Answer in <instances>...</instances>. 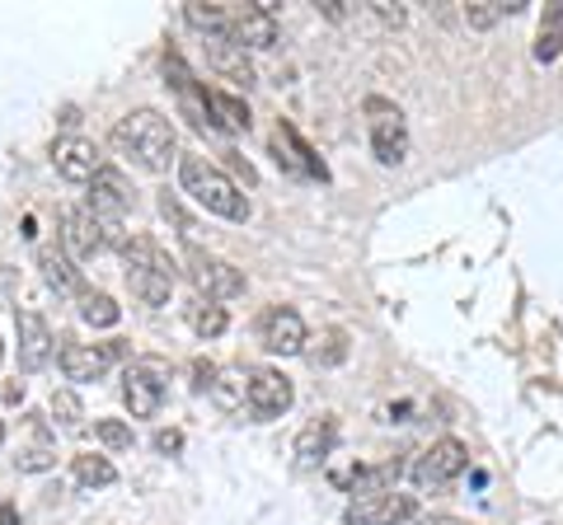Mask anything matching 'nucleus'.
Masks as SVG:
<instances>
[{
    "label": "nucleus",
    "mask_w": 563,
    "mask_h": 525,
    "mask_svg": "<svg viewBox=\"0 0 563 525\" xmlns=\"http://www.w3.org/2000/svg\"><path fill=\"white\" fill-rule=\"evenodd\" d=\"M47 409H52V417H57L62 427H70V432L85 423V404H80V394H76V390H52Z\"/></svg>",
    "instance_id": "7c9ffc66"
},
{
    "label": "nucleus",
    "mask_w": 563,
    "mask_h": 525,
    "mask_svg": "<svg viewBox=\"0 0 563 525\" xmlns=\"http://www.w3.org/2000/svg\"><path fill=\"white\" fill-rule=\"evenodd\" d=\"M122 357V347L118 343H62V353H57V361H62V376L66 380H76V384H90V380H103L113 371V361Z\"/></svg>",
    "instance_id": "9d476101"
},
{
    "label": "nucleus",
    "mask_w": 563,
    "mask_h": 525,
    "mask_svg": "<svg viewBox=\"0 0 563 525\" xmlns=\"http://www.w3.org/2000/svg\"><path fill=\"white\" fill-rule=\"evenodd\" d=\"M184 268H188V282L198 287V301H235V295H244V272L235 268V262H225L217 254H207L202 244L184 239Z\"/></svg>",
    "instance_id": "20e7f679"
},
{
    "label": "nucleus",
    "mask_w": 563,
    "mask_h": 525,
    "mask_svg": "<svg viewBox=\"0 0 563 525\" xmlns=\"http://www.w3.org/2000/svg\"><path fill=\"white\" fill-rule=\"evenodd\" d=\"M231 10V43L244 52H263L277 43V14L268 0H254V5H225Z\"/></svg>",
    "instance_id": "9b49d317"
},
{
    "label": "nucleus",
    "mask_w": 563,
    "mask_h": 525,
    "mask_svg": "<svg viewBox=\"0 0 563 525\" xmlns=\"http://www.w3.org/2000/svg\"><path fill=\"white\" fill-rule=\"evenodd\" d=\"M211 118H217L221 132H250L254 118H250V103L225 94V90H211Z\"/></svg>",
    "instance_id": "393cba45"
},
{
    "label": "nucleus",
    "mask_w": 563,
    "mask_h": 525,
    "mask_svg": "<svg viewBox=\"0 0 563 525\" xmlns=\"http://www.w3.org/2000/svg\"><path fill=\"white\" fill-rule=\"evenodd\" d=\"M399 474H404V460L390 455V460H380V465H357L343 483L352 488V498H380V493H395Z\"/></svg>",
    "instance_id": "6ab92c4d"
},
{
    "label": "nucleus",
    "mask_w": 563,
    "mask_h": 525,
    "mask_svg": "<svg viewBox=\"0 0 563 525\" xmlns=\"http://www.w3.org/2000/svg\"><path fill=\"white\" fill-rule=\"evenodd\" d=\"M113 150L136 169L165 174L174 150H179V142H174V122L165 113H155V109H132L113 127Z\"/></svg>",
    "instance_id": "f257e3e1"
},
{
    "label": "nucleus",
    "mask_w": 563,
    "mask_h": 525,
    "mask_svg": "<svg viewBox=\"0 0 563 525\" xmlns=\"http://www.w3.org/2000/svg\"><path fill=\"white\" fill-rule=\"evenodd\" d=\"M343 357H347V334H343V328H333V334L324 338V353H310L314 366H339Z\"/></svg>",
    "instance_id": "72a5a7b5"
},
{
    "label": "nucleus",
    "mask_w": 563,
    "mask_h": 525,
    "mask_svg": "<svg viewBox=\"0 0 563 525\" xmlns=\"http://www.w3.org/2000/svg\"><path fill=\"white\" fill-rule=\"evenodd\" d=\"M122 262H128V287H132V295L141 305H151V310L169 305L174 262H169V254L161 249V244L146 239V235H132L128 244H122Z\"/></svg>",
    "instance_id": "7ed1b4c3"
},
{
    "label": "nucleus",
    "mask_w": 563,
    "mask_h": 525,
    "mask_svg": "<svg viewBox=\"0 0 563 525\" xmlns=\"http://www.w3.org/2000/svg\"><path fill=\"white\" fill-rule=\"evenodd\" d=\"M188 324H192V334H198V338H221L231 320H225V310H221V305L198 301V305H188Z\"/></svg>",
    "instance_id": "cd10ccee"
},
{
    "label": "nucleus",
    "mask_w": 563,
    "mask_h": 525,
    "mask_svg": "<svg viewBox=\"0 0 563 525\" xmlns=\"http://www.w3.org/2000/svg\"><path fill=\"white\" fill-rule=\"evenodd\" d=\"M366 127H372V150L380 165H404L409 155V127H404V113L390 99H366Z\"/></svg>",
    "instance_id": "6e6552de"
},
{
    "label": "nucleus",
    "mask_w": 563,
    "mask_h": 525,
    "mask_svg": "<svg viewBox=\"0 0 563 525\" xmlns=\"http://www.w3.org/2000/svg\"><path fill=\"white\" fill-rule=\"evenodd\" d=\"M52 165H57L66 183H95V174L103 169V155L85 136H62V142H52Z\"/></svg>",
    "instance_id": "dca6fc26"
},
{
    "label": "nucleus",
    "mask_w": 563,
    "mask_h": 525,
    "mask_svg": "<svg viewBox=\"0 0 563 525\" xmlns=\"http://www.w3.org/2000/svg\"><path fill=\"white\" fill-rule=\"evenodd\" d=\"M70 469H76L80 488H109L118 479V469L103 460V455H76V465H70Z\"/></svg>",
    "instance_id": "c85d7f7f"
},
{
    "label": "nucleus",
    "mask_w": 563,
    "mask_h": 525,
    "mask_svg": "<svg viewBox=\"0 0 563 525\" xmlns=\"http://www.w3.org/2000/svg\"><path fill=\"white\" fill-rule=\"evenodd\" d=\"M95 442L109 450H132V427L118 423V417H99L95 423Z\"/></svg>",
    "instance_id": "2f4dec72"
},
{
    "label": "nucleus",
    "mask_w": 563,
    "mask_h": 525,
    "mask_svg": "<svg viewBox=\"0 0 563 525\" xmlns=\"http://www.w3.org/2000/svg\"><path fill=\"white\" fill-rule=\"evenodd\" d=\"M38 268H43V282L57 291V295H85V282H80V268H76V258L62 254V249H43L38 254Z\"/></svg>",
    "instance_id": "412c9836"
},
{
    "label": "nucleus",
    "mask_w": 563,
    "mask_h": 525,
    "mask_svg": "<svg viewBox=\"0 0 563 525\" xmlns=\"http://www.w3.org/2000/svg\"><path fill=\"white\" fill-rule=\"evenodd\" d=\"M14 465H20V474H43V469L57 465V455H52L47 446H33V450H20V455H14Z\"/></svg>",
    "instance_id": "473e14b6"
},
{
    "label": "nucleus",
    "mask_w": 563,
    "mask_h": 525,
    "mask_svg": "<svg viewBox=\"0 0 563 525\" xmlns=\"http://www.w3.org/2000/svg\"><path fill=\"white\" fill-rule=\"evenodd\" d=\"M372 10H376V20H380V24H395V29L409 20V10H404V5H390V0H376Z\"/></svg>",
    "instance_id": "c9c22d12"
},
{
    "label": "nucleus",
    "mask_w": 563,
    "mask_h": 525,
    "mask_svg": "<svg viewBox=\"0 0 563 525\" xmlns=\"http://www.w3.org/2000/svg\"><path fill=\"white\" fill-rule=\"evenodd\" d=\"M291 399H296V390H291V380L282 371H273V366H258V371H250V384H244V409H250L258 423L282 417L291 409Z\"/></svg>",
    "instance_id": "1a4fd4ad"
},
{
    "label": "nucleus",
    "mask_w": 563,
    "mask_h": 525,
    "mask_svg": "<svg viewBox=\"0 0 563 525\" xmlns=\"http://www.w3.org/2000/svg\"><path fill=\"white\" fill-rule=\"evenodd\" d=\"M0 525H24L20 506H14V502H0Z\"/></svg>",
    "instance_id": "58836bf2"
},
{
    "label": "nucleus",
    "mask_w": 563,
    "mask_h": 525,
    "mask_svg": "<svg viewBox=\"0 0 563 525\" xmlns=\"http://www.w3.org/2000/svg\"><path fill=\"white\" fill-rule=\"evenodd\" d=\"M320 10H324V20H347V0H320Z\"/></svg>",
    "instance_id": "4c0bfd02"
},
{
    "label": "nucleus",
    "mask_w": 563,
    "mask_h": 525,
    "mask_svg": "<svg viewBox=\"0 0 563 525\" xmlns=\"http://www.w3.org/2000/svg\"><path fill=\"white\" fill-rule=\"evenodd\" d=\"M20 366L24 371H43L52 361V328L38 310H20Z\"/></svg>",
    "instance_id": "a211bd4d"
},
{
    "label": "nucleus",
    "mask_w": 563,
    "mask_h": 525,
    "mask_svg": "<svg viewBox=\"0 0 563 525\" xmlns=\"http://www.w3.org/2000/svg\"><path fill=\"white\" fill-rule=\"evenodd\" d=\"M184 20H188V29H198L202 38H231V10H225V5H202V0H188Z\"/></svg>",
    "instance_id": "b1692460"
},
{
    "label": "nucleus",
    "mask_w": 563,
    "mask_h": 525,
    "mask_svg": "<svg viewBox=\"0 0 563 525\" xmlns=\"http://www.w3.org/2000/svg\"><path fill=\"white\" fill-rule=\"evenodd\" d=\"M80 320L90 324V328H113L122 320V310L113 295H103V291H85L80 295Z\"/></svg>",
    "instance_id": "a878e982"
},
{
    "label": "nucleus",
    "mask_w": 563,
    "mask_h": 525,
    "mask_svg": "<svg viewBox=\"0 0 563 525\" xmlns=\"http://www.w3.org/2000/svg\"><path fill=\"white\" fill-rule=\"evenodd\" d=\"M273 150H277V165L282 169H291V174H306V179H329V169H324V160L314 155L301 136H296V127L291 122H277L273 127Z\"/></svg>",
    "instance_id": "f3484780"
},
{
    "label": "nucleus",
    "mask_w": 563,
    "mask_h": 525,
    "mask_svg": "<svg viewBox=\"0 0 563 525\" xmlns=\"http://www.w3.org/2000/svg\"><path fill=\"white\" fill-rule=\"evenodd\" d=\"M413 512H418L413 493H399L395 488V493H380V498H352L343 521L347 525H404V521H413Z\"/></svg>",
    "instance_id": "4468645a"
},
{
    "label": "nucleus",
    "mask_w": 563,
    "mask_h": 525,
    "mask_svg": "<svg viewBox=\"0 0 563 525\" xmlns=\"http://www.w3.org/2000/svg\"><path fill=\"white\" fill-rule=\"evenodd\" d=\"M563 52V0H554V5H544L540 14V33H536V62H559Z\"/></svg>",
    "instance_id": "5701e85b"
},
{
    "label": "nucleus",
    "mask_w": 563,
    "mask_h": 525,
    "mask_svg": "<svg viewBox=\"0 0 563 525\" xmlns=\"http://www.w3.org/2000/svg\"><path fill=\"white\" fill-rule=\"evenodd\" d=\"M0 442H5V423H0Z\"/></svg>",
    "instance_id": "79ce46f5"
},
{
    "label": "nucleus",
    "mask_w": 563,
    "mask_h": 525,
    "mask_svg": "<svg viewBox=\"0 0 563 525\" xmlns=\"http://www.w3.org/2000/svg\"><path fill=\"white\" fill-rule=\"evenodd\" d=\"M0 361H5V343H0Z\"/></svg>",
    "instance_id": "a19ab883"
},
{
    "label": "nucleus",
    "mask_w": 563,
    "mask_h": 525,
    "mask_svg": "<svg viewBox=\"0 0 563 525\" xmlns=\"http://www.w3.org/2000/svg\"><path fill=\"white\" fill-rule=\"evenodd\" d=\"M155 450H161V455H174V450H184V432H155Z\"/></svg>",
    "instance_id": "e433bc0d"
},
{
    "label": "nucleus",
    "mask_w": 563,
    "mask_h": 525,
    "mask_svg": "<svg viewBox=\"0 0 563 525\" xmlns=\"http://www.w3.org/2000/svg\"><path fill=\"white\" fill-rule=\"evenodd\" d=\"M333 442H339V423L333 417H320V423H310L301 436H296V460L301 465H324L333 455Z\"/></svg>",
    "instance_id": "4be33fe9"
},
{
    "label": "nucleus",
    "mask_w": 563,
    "mask_h": 525,
    "mask_svg": "<svg viewBox=\"0 0 563 525\" xmlns=\"http://www.w3.org/2000/svg\"><path fill=\"white\" fill-rule=\"evenodd\" d=\"M526 0H479V5H465V20L470 29H493L503 14H521Z\"/></svg>",
    "instance_id": "bb28decb"
},
{
    "label": "nucleus",
    "mask_w": 563,
    "mask_h": 525,
    "mask_svg": "<svg viewBox=\"0 0 563 525\" xmlns=\"http://www.w3.org/2000/svg\"><path fill=\"white\" fill-rule=\"evenodd\" d=\"M90 212H95L103 225H109V231H118L122 216L132 212V188H128V179H122L118 169L103 165V169L95 174V183H90Z\"/></svg>",
    "instance_id": "2eb2a0df"
},
{
    "label": "nucleus",
    "mask_w": 563,
    "mask_h": 525,
    "mask_svg": "<svg viewBox=\"0 0 563 525\" xmlns=\"http://www.w3.org/2000/svg\"><path fill=\"white\" fill-rule=\"evenodd\" d=\"M179 188L188 192L202 212L221 221H250V198L240 192V183L225 169H217L207 155H184L179 160Z\"/></svg>",
    "instance_id": "f03ea898"
},
{
    "label": "nucleus",
    "mask_w": 563,
    "mask_h": 525,
    "mask_svg": "<svg viewBox=\"0 0 563 525\" xmlns=\"http://www.w3.org/2000/svg\"><path fill=\"white\" fill-rule=\"evenodd\" d=\"M217 371H221V366H211V361H192V390L211 394V384H217Z\"/></svg>",
    "instance_id": "f704fd0d"
},
{
    "label": "nucleus",
    "mask_w": 563,
    "mask_h": 525,
    "mask_svg": "<svg viewBox=\"0 0 563 525\" xmlns=\"http://www.w3.org/2000/svg\"><path fill=\"white\" fill-rule=\"evenodd\" d=\"M62 244L70 258H95L103 254V244H109V225H103L90 206H66L62 212Z\"/></svg>",
    "instance_id": "ddd939ff"
},
{
    "label": "nucleus",
    "mask_w": 563,
    "mask_h": 525,
    "mask_svg": "<svg viewBox=\"0 0 563 525\" xmlns=\"http://www.w3.org/2000/svg\"><path fill=\"white\" fill-rule=\"evenodd\" d=\"M207 62H211V71H217L221 80L240 85V90H250V85H254L250 57H244V47H235L231 38H207Z\"/></svg>",
    "instance_id": "aec40b11"
},
{
    "label": "nucleus",
    "mask_w": 563,
    "mask_h": 525,
    "mask_svg": "<svg viewBox=\"0 0 563 525\" xmlns=\"http://www.w3.org/2000/svg\"><path fill=\"white\" fill-rule=\"evenodd\" d=\"M165 384H169V366L161 357H136L122 371V404L132 409V417H155L165 404Z\"/></svg>",
    "instance_id": "39448f33"
},
{
    "label": "nucleus",
    "mask_w": 563,
    "mask_h": 525,
    "mask_svg": "<svg viewBox=\"0 0 563 525\" xmlns=\"http://www.w3.org/2000/svg\"><path fill=\"white\" fill-rule=\"evenodd\" d=\"M161 66H165V85L174 90V99H179V113H184L198 132H221L217 118H211V94H207V85L188 71V62L179 57V52H165Z\"/></svg>",
    "instance_id": "423d86ee"
},
{
    "label": "nucleus",
    "mask_w": 563,
    "mask_h": 525,
    "mask_svg": "<svg viewBox=\"0 0 563 525\" xmlns=\"http://www.w3.org/2000/svg\"><path fill=\"white\" fill-rule=\"evenodd\" d=\"M244 384H250V376H244V371H217V384H211V399H217V409L235 413L244 404Z\"/></svg>",
    "instance_id": "c756f323"
},
{
    "label": "nucleus",
    "mask_w": 563,
    "mask_h": 525,
    "mask_svg": "<svg viewBox=\"0 0 563 525\" xmlns=\"http://www.w3.org/2000/svg\"><path fill=\"white\" fill-rule=\"evenodd\" d=\"M258 343L268 347L273 357H301L306 353V320L287 305H273L263 310L258 320Z\"/></svg>",
    "instance_id": "f8f14e48"
},
{
    "label": "nucleus",
    "mask_w": 563,
    "mask_h": 525,
    "mask_svg": "<svg viewBox=\"0 0 563 525\" xmlns=\"http://www.w3.org/2000/svg\"><path fill=\"white\" fill-rule=\"evenodd\" d=\"M465 469H470V450H465V442H455V436H442V442H432L428 450L418 455L413 483L422 488V493H446V488L461 479Z\"/></svg>",
    "instance_id": "0eeeda50"
},
{
    "label": "nucleus",
    "mask_w": 563,
    "mask_h": 525,
    "mask_svg": "<svg viewBox=\"0 0 563 525\" xmlns=\"http://www.w3.org/2000/svg\"><path fill=\"white\" fill-rule=\"evenodd\" d=\"M413 525H465L461 516H422V521H413Z\"/></svg>",
    "instance_id": "ea45409f"
}]
</instances>
